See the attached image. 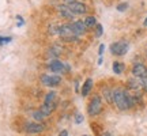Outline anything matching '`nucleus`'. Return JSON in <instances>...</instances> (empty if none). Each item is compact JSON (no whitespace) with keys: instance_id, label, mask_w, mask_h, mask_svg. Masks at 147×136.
Instances as JSON below:
<instances>
[{"instance_id":"nucleus-16","label":"nucleus","mask_w":147,"mask_h":136,"mask_svg":"<svg viewBox=\"0 0 147 136\" xmlns=\"http://www.w3.org/2000/svg\"><path fill=\"white\" fill-rule=\"evenodd\" d=\"M32 117L34 118V121L42 123V121L45 120V117H47V116L44 114V113H42L40 109H37V110H33V112H32Z\"/></svg>"},{"instance_id":"nucleus-17","label":"nucleus","mask_w":147,"mask_h":136,"mask_svg":"<svg viewBox=\"0 0 147 136\" xmlns=\"http://www.w3.org/2000/svg\"><path fill=\"white\" fill-rule=\"evenodd\" d=\"M123 71H124V64L120 61H115L113 63V72L120 75V73H123Z\"/></svg>"},{"instance_id":"nucleus-24","label":"nucleus","mask_w":147,"mask_h":136,"mask_svg":"<svg viewBox=\"0 0 147 136\" xmlns=\"http://www.w3.org/2000/svg\"><path fill=\"white\" fill-rule=\"evenodd\" d=\"M140 80H142V87L147 91V78H143V79H140Z\"/></svg>"},{"instance_id":"nucleus-29","label":"nucleus","mask_w":147,"mask_h":136,"mask_svg":"<svg viewBox=\"0 0 147 136\" xmlns=\"http://www.w3.org/2000/svg\"><path fill=\"white\" fill-rule=\"evenodd\" d=\"M83 136H90V135H83Z\"/></svg>"},{"instance_id":"nucleus-4","label":"nucleus","mask_w":147,"mask_h":136,"mask_svg":"<svg viewBox=\"0 0 147 136\" xmlns=\"http://www.w3.org/2000/svg\"><path fill=\"white\" fill-rule=\"evenodd\" d=\"M129 49V44L127 41H117L110 45V53L115 56H124Z\"/></svg>"},{"instance_id":"nucleus-27","label":"nucleus","mask_w":147,"mask_h":136,"mask_svg":"<svg viewBox=\"0 0 147 136\" xmlns=\"http://www.w3.org/2000/svg\"><path fill=\"white\" fill-rule=\"evenodd\" d=\"M101 136H112V135H110V133H108V132H105V133H102Z\"/></svg>"},{"instance_id":"nucleus-19","label":"nucleus","mask_w":147,"mask_h":136,"mask_svg":"<svg viewBox=\"0 0 147 136\" xmlns=\"http://www.w3.org/2000/svg\"><path fill=\"white\" fill-rule=\"evenodd\" d=\"M49 34L51 36H57L59 34V26H56V25H52V26H49Z\"/></svg>"},{"instance_id":"nucleus-28","label":"nucleus","mask_w":147,"mask_h":136,"mask_svg":"<svg viewBox=\"0 0 147 136\" xmlns=\"http://www.w3.org/2000/svg\"><path fill=\"white\" fill-rule=\"evenodd\" d=\"M143 25H144V26L147 27V18H146V19H144V22H143Z\"/></svg>"},{"instance_id":"nucleus-21","label":"nucleus","mask_w":147,"mask_h":136,"mask_svg":"<svg viewBox=\"0 0 147 136\" xmlns=\"http://www.w3.org/2000/svg\"><path fill=\"white\" fill-rule=\"evenodd\" d=\"M11 37H1L0 36V45H4V44H8V42H11Z\"/></svg>"},{"instance_id":"nucleus-5","label":"nucleus","mask_w":147,"mask_h":136,"mask_svg":"<svg viewBox=\"0 0 147 136\" xmlns=\"http://www.w3.org/2000/svg\"><path fill=\"white\" fill-rule=\"evenodd\" d=\"M48 69L49 71H52L53 73H65L69 71V67L65 63H61V61H59L56 59H52L49 63H48Z\"/></svg>"},{"instance_id":"nucleus-3","label":"nucleus","mask_w":147,"mask_h":136,"mask_svg":"<svg viewBox=\"0 0 147 136\" xmlns=\"http://www.w3.org/2000/svg\"><path fill=\"white\" fill-rule=\"evenodd\" d=\"M102 112V101H101V97L100 95L95 94L91 101L89 102V106H87V113L89 116L91 117H95V116H98Z\"/></svg>"},{"instance_id":"nucleus-13","label":"nucleus","mask_w":147,"mask_h":136,"mask_svg":"<svg viewBox=\"0 0 147 136\" xmlns=\"http://www.w3.org/2000/svg\"><path fill=\"white\" fill-rule=\"evenodd\" d=\"M127 86L128 89H132V90H139L142 87V80L139 78H131L127 80Z\"/></svg>"},{"instance_id":"nucleus-15","label":"nucleus","mask_w":147,"mask_h":136,"mask_svg":"<svg viewBox=\"0 0 147 136\" xmlns=\"http://www.w3.org/2000/svg\"><path fill=\"white\" fill-rule=\"evenodd\" d=\"M102 95H104L105 101L109 105L113 104V90H110L109 87H104L102 89Z\"/></svg>"},{"instance_id":"nucleus-22","label":"nucleus","mask_w":147,"mask_h":136,"mask_svg":"<svg viewBox=\"0 0 147 136\" xmlns=\"http://www.w3.org/2000/svg\"><path fill=\"white\" fill-rule=\"evenodd\" d=\"M127 8H128V3H120V4L117 5V11H120V12L125 11Z\"/></svg>"},{"instance_id":"nucleus-18","label":"nucleus","mask_w":147,"mask_h":136,"mask_svg":"<svg viewBox=\"0 0 147 136\" xmlns=\"http://www.w3.org/2000/svg\"><path fill=\"white\" fill-rule=\"evenodd\" d=\"M83 22H84V25L87 27H93V26H95L97 25V19H95V16H86L83 19Z\"/></svg>"},{"instance_id":"nucleus-9","label":"nucleus","mask_w":147,"mask_h":136,"mask_svg":"<svg viewBox=\"0 0 147 136\" xmlns=\"http://www.w3.org/2000/svg\"><path fill=\"white\" fill-rule=\"evenodd\" d=\"M44 129H45V125L42 123H38V121L25 124V132H27V133H41Z\"/></svg>"},{"instance_id":"nucleus-12","label":"nucleus","mask_w":147,"mask_h":136,"mask_svg":"<svg viewBox=\"0 0 147 136\" xmlns=\"http://www.w3.org/2000/svg\"><path fill=\"white\" fill-rule=\"evenodd\" d=\"M44 104H47V105H49V106H52L53 109H56V105H57V94H56L55 91H49V93L45 95Z\"/></svg>"},{"instance_id":"nucleus-8","label":"nucleus","mask_w":147,"mask_h":136,"mask_svg":"<svg viewBox=\"0 0 147 136\" xmlns=\"http://www.w3.org/2000/svg\"><path fill=\"white\" fill-rule=\"evenodd\" d=\"M57 12L63 19H67V21H69V22H74V16H75V14L69 10V7L67 4L57 5Z\"/></svg>"},{"instance_id":"nucleus-14","label":"nucleus","mask_w":147,"mask_h":136,"mask_svg":"<svg viewBox=\"0 0 147 136\" xmlns=\"http://www.w3.org/2000/svg\"><path fill=\"white\" fill-rule=\"evenodd\" d=\"M91 89H93V79L89 78L84 80L83 86H82V95H83V97H87V95L90 94Z\"/></svg>"},{"instance_id":"nucleus-7","label":"nucleus","mask_w":147,"mask_h":136,"mask_svg":"<svg viewBox=\"0 0 147 136\" xmlns=\"http://www.w3.org/2000/svg\"><path fill=\"white\" fill-rule=\"evenodd\" d=\"M67 5H68L69 10L72 11L75 15H84V14L87 12L86 4H83L82 1H78V0H72V1L67 3Z\"/></svg>"},{"instance_id":"nucleus-11","label":"nucleus","mask_w":147,"mask_h":136,"mask_svg":"<svg viewBox=\"0 0 147 136\" xmlns=\"http://www.w3.org/2000/svg\"><path fill=\"white\" fill-rule=\"evenodd\" d=\"M69 26H71V29L75 32V34H78V36L84 34V33L87 32V29H89V27L84 25L83 21H74L69 23Z\"/></svg>"},{"instance_id":"nucleus-25","label":"nucleus","mask_w":147,"mask_h":136,"mask_svg":"<svg viewBox=\"0 0 147 136\" xmlns=\"http://www.w3.org/2000/svg\"><path fill=\"white\" fill-rule=\"evenodd\" d=\"M104 50H105V45H100V48H98V53H100V56H102Z\"/></svg>"},{"instance_id":"nucleus-23","label":"nucleus","mask_w":147,"mask_h":136,"mask_svg":"<svg viewBox=\"0 0 147 136\" xmlns=\"http://www.w3.org/2000/svg\"><path fill=\"white\" fill-rule=\"evenodd\" d=\"M82 121H83V116H82V114H76V118H75V123H76V124H80Z\"/></svg>"},{"instance_id":"nucleus-26","label":"nucleus","mask_w":147,"mask_h":136,"mask_svg":"<svg viewBox=\"0 0 147 136\" xmlns=\"http://www.w3.org/2000/svg\"><path fill=\"white\" fill-rule=\"evenodd\" d=\"M59 136H68V132H67L65 129H64V131H61L60 133H59Z\"/></svg>"},{"instance_id":"nucleus-1","label":"nucleus","mask_w":147,"mask_h":136,"mask_svg":"<svg viewBox=\"0 0 147 136\" xmlns=\"http://www.w3.org/2000/svg\"><path fill=\"white\" fill-rule=\"evenodd\" d=\"M113 104L117 106V109L120 110H128L136 106L134 95H129L125 90L123 89H116L113 90Z\"/></svg>"},{"instance_id":"nucleus-2","label":"nucleus","mask_w":147,"mask_h":136,"mask_svg":"<svg viewBox=\"0 0 147 136\" xmlns=\"http://www.w3.org/2000/svg\"><path fill=\"white\" fill-rule=\"evenodd\" d=\"M63 41L65 42H74V41H78L79 36L78 34H75L71 26H69V23H65V25H61V26H59V34H57Z\"/></svg>"},{"instance_id":"nucleus-20","label":"nucleus","mask_w":147,"mask_h":136,"mask_svg":"<svg viewBox=\"0 0 147 136\" xmlns=\"http://www.w3.org/2000/svg\"><path fill=\"white\" fill-rule=\"evenodd\" d=\"M95 29H97V30H95V36H97V37L102 36V33H104V27H102V25L97 23V25H95Z\"/></svg>"},{"instance_id":"nucleus-10","label":"nucleus","mask_w":147,"mask_h":136,"mask_svg":"<svg viewBox=\"0 0 147 136\" xmlns=\"http://www.w3.org/2000/svg\"><path fill=\"white\" fill-rule=\"evenodd\" d=\"M132 75H134L135 78H139V79L147 78V67L144 64L136 63L132 67Z\"/></svg>"},{"instance_id":"nucleus-6","label":"nucleus","mask_w":147,"mask_h":136,"mask_svg":"<svg viewBox=\"0 0 147 136\" xmlns=\"http://www.w3.org/2000/svg\"><path fill=\"white\" fill-rule=\"evenodd\" d=\"M41 83L47 87H57L59 84L61 83V76L60 75H56V73H52V75H48V73H44L41 76Z\"/></svg>"}]
</instances>
